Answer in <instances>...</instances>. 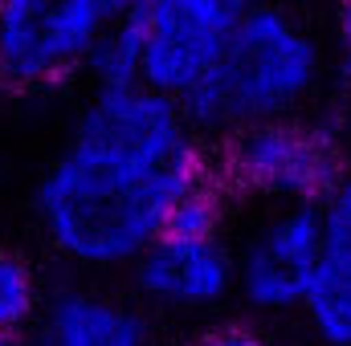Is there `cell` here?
Listing matches in <instances>:
<instances>
[{"instance_id": "8fae6325", "label": "cell", "mask_w": 351, "mask_h": 346, "mask_svg": "<svg viewBox=\"0 0 351 346\" xmlns=\"http://www.w3.org/2000/svg\"><path fill=\"white\" fill-rule=\"evenodd\" d=\"M331 49H335V66H339V74L351 82V0H339V8H335Z\"/></svg>"}, {"instance_id": "3957f363", "label": "cell", "mask_w": 351, "mask_h": 346, "mask_svg": "<svg viewBox=\"0 0 351 346\" xmlns=\"http://www.w3.org/2000/svg\"><path fill=\"white\" fill-rule=\"evenodd\" d=\"M217 175L229 191L265 200L274 208H327L343 175V159L327 131L290 114L229 135L217 159Z\"/></svg>"}, {"instance_id": "4fadbf2b", "label": "cell", "mask_w": 351, "mask_h": 346, "mask_svg": "<svg viewBox=\"0 0 351 346\" xmlns=\"http://www.w3.org/2000/svg\"><path fill=\"white\" fill-rule=\"evenodd\" d=\"M106 4H110V12H114V16H127V12H135L143 0H106Z\"/></svg>"}, {"instance_id": "277c9868", "label": "cell", "mask_w": 351, "mask_h": 346, "mask_svg": "<svg viewBox=\"0 0 351 346\" xmlns=\"http://www.w3.org/2000/svg\"><path fill=\"white\" fill-rule=\"evenodd\" d=\"M110 25L106 0H0V82L12 90L70 82Z\"/></svg>"}, {"instance_id": "6da1fadb", "label": "cell", "mask_w": 351, "mask_h": 346, "mask_svg": "<svg viewBox=\"0 0 351 346\" xmlns=\"http://www.w3.org/2000/svg\"><path fill=\"white\" fill-rule=\"evenodd\" d=\"M213 172L204 151L184 163H143L70 143L37 179V224L74 269H131L164 237L176 204Z\"/></svg>"}, {"instance_id": "9c48e42d", "label": "cell", "mask_w": 351, "mask_h": 346, "mask_svg": "<svg viewBox=\"0 0 351 346\" xmlns=\"http://www.w3.org/2000/svg\"><path fill=\"white\" fill-rule=\"evenodd\" d=\"M298 318L319 346H351V232L331 228Z\"/></svg>"}, {"instance_id": "30bf717a", "label": "cell", "mask_w": 351, "mask_h": 346, "mask_svg": "<svg viewBox=\"0 0 351 346\" xmlns=\"http://www.w3.org/2000/svg\"><path fill=\"white\" fill-rule=\"evenodd\" d=\"M45 293L33 265L12 253H0V346H16L29 330H37Z\"/></svg>"}, {"instance_id": "8992f818", "label": "cell", "mask_w": 351, "mask_h": 346, "mask_svg": "<svg viewBox=\"0 0 351 346\" xmlns=\"http://www.w3.org/2000/svg\"><path fill=\"white\" fill-rule=\"evenodd\" d=\"M331 237L327 208H274L237 249L233 297L254 318H294L306 302L315 269Z\"/></svg>"}, {"instance_id": "7c38bea8", "label": "cell", "mask_w": 351, "mask_h": 346, "mask_svg": "<svg viewBox=\"0 0 351 346\" xmlns=\"http://www.w3.org/2000/svg\"><path fill=\"white\" fill-rule=\"evenodd\" d=\"M327 220H331V228L351 232V168H343L331 200H327Z\"/></svg>"}, {"instance_id": "ba28073f", "label": "cell", "mask_w": 351, "mask_h": 346, "mask_svg": "<svg viewBox=\"0 0 351 346\" xmlns=\"http://www.w3.org/2000/svg\"><path fill=\"white\" fill-rule=\"evenodd\" d=\"M37 346H152V326L131 302L66 285L41 306Z\"/></svg>"}, {"instance_id": "7a4b0ae2", "label": "cell", "mask_w": 351, "mask_h": 346, "mask_svg": "<svg viewBox=\"0 0 351 346\" xmlns=\"http://www.w3.org/2000/svg\"><path fill=\"white\" fill-rule=\"evenodd\" d=\"M323 82V45L319 37L282 4L254 0L217 70L180 98L196 135L229 139L254 122L290 118Z\"/></svg>"}, {"instance_id": "5b68a950", "label": "cell", "mask_w": 351, "mask_h": 346, "mask_svg": "<svg viewBox=\"0 0 351 346\" xmlns=\"http://www.w3.org/2000/svg\"><path fill=\"white\" fill-rule=\"evenodd\" d=\"M254 0H143L123 16L139 82L168 98H188L229 49L241 12Z\"/></svg>"}, {"instance_id": "52a82bcc", "label": "cell", "mask_w": 351, "mask_h": 346, "mask_svg": "<svg viewBox=\"0 0 351 346\" xmlns=\"http://www.w3.org/2000/svg\"><path fill=\"white\" fill-rule=\"evenodd\" d=\"M143 306L164 314H213L237 289V249L225 232H164L131 265Z\"/></svg>"}]
</instances>
